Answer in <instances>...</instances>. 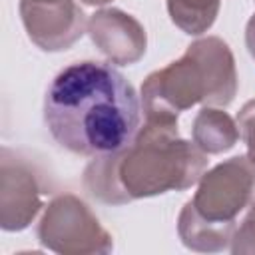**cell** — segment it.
<instances>
[{
    "label": "cell",
    "instance_id": "obj_2",
    "mask_svg": "<svg viewBox=\"0 0 255 255\" xmlns=\"http://www.w3.org/2000/svg\"><path fill=\"white\" fill-rule=\"evenodd\" d=\"M207 163V153L195 141L181 139L177 126L145 120L126 149L94 157L84 169L82 183L94 199L126 205L195 185Z\"/></svg>",
    "mask_w": 255,
    "mask_h": 255
},
{
    "label": "cell",
    "instance_id": "obj_8",
    "mask_svg": "<svg viewBox=\"0 0 255 255\" xmlns=\"http://www.w3.org/2000/svg\"><path fill=\"white\" fill-rule=\"evenodd\" d=\"M88 36L110 64L131 66L143 54L147 36L143 26L120 8H102L88 18Z\"/></svg>",
    "mask_w": 255,
    "mask_h": 255
},
{
    "label": "cell",
    "instance_id": "obj_16",
    "mask_svg": "<svg viewBox=\"0 0 255 255\" xmlns=\"http://www.w3.org/2000/svg\"><path fill=\"white\" fill-rule=\"evenodd\" d=\"M22 2H30V4H52V2H62V0H22Z\"/></svg>",
    "mask_w": 255,
    "mask_h": 255
},
{
    "label": "cell",
    "instance_id": "obj_1",
    "mask_svg": "<svg viewBox=\"0 0 255 255\" xmlns=\"http://www.w3.org/2000/svg\"><path fill=\"white\" fill-rule=\"evenodd\" d=\"M141 104L126 76L106 62L62 68L44 96V124L56 143L98 157L126 149L139 131Z\"/></svg>",
    "mask_w": 255,
    "mask_h": 255
},
{
    "label": "cell",
    "instance_id": "obj_4",
    "mask_svg": "<svg viewBox=\"0 0 255 255\" xmlns=\"http://www.w3.org/2000/svg\"><path fill=\"white\" fill-rule=\"evenodd\" d=\"M255 203V163L247 155L229 157L197 181L187 207L205 223L237 229V215Z\"/></svg>",
    "mask_w": 255,
    "mask_h": 255
},
{
    "label": "cell",
    "instance_id": "obj_12",
    "mask_svg": "<svg viewBox=\"0 0 255 255\" xmlns=\"http://www.w3.org/2000/svg\"><path fill=\"white\" fill-rule=\"evenodd\" d=\"M237 128H239V135L247 147V157L255 163V98L245 102L241 106V110L237 112Z\"/></svg>",
    "mask_w": 255,
    "mask_h": 255
},
{
    "label": "cell",
    "instance_id": "obj_11",
    "mask_svg": "<svg viewBox=\"0 0 255 255\" xmlns=\"http://www.w3.org/2000/svg\"><path fill=\"white\" fill-rule=\"evenodd\" d=\"M171 22L189 36L207 32L217 14L221 0H165Z\"/></svg>",
    "mask_w": 255,
    "mask_h": 255
},
{
    "label": "cell",
    "instance_id": "obj_3",
    "mask_svg": "<svg viewBox=\"0 0 255 255\" xmlns=\"http://www.w3.org/2000/svg\"><path fill=\"white\" fill-rule=\"evenodd\" d=\"M237 94L235 58L227 42L207 36L191 42L183 56L151 72L141 84L147 122L177 126V116L197 104L227 108Z\"/></svg>",
    "mask_w": 255,
    "mask_h": 255
},
{
    "label": "cell",
    "instance_id": "obj_7",
    "mask_svg": "<svg viewBox=\"0 0 255 255\" xmlns=\"http://www.w3.org/2000/svg\"><path fill=\"white\" fill-rule=\"evenodd\" d=\"M2 147L0 161V227L4 231L26 229L42 207V187L26 161Z\"/></svg>",
    "mask_w": 255,
    "mask_h": 255
},
{
    "label": "cell",
    "instance_id": "obj_15",
    "mask_svg": "<svg viewBox=\"0 0 255 255\" xmlns=\"http://www.w3.org/2000/svg\"><path fill=\"white\" fill-rule=\"evenodd\" d=\"M80 2L86 4V6H104V4H108L112 0H80Z\"/></svg>",
    "mask_w": 255,
    "mask_h": 255
},
{
    "label": "cell",
    "instance_id": "obj_5",
    "mask_svg": "<svg viewBox=\"0 0 255 255\" xmlns=\"http://www.w3.org/2000/svg\"><path fill=\"white\" fill-rule=\"evenodd\" d=\"M38 241L46 249L64 255L110 253L114 249L112 235L74 193L56 195L46 205L38 223Z\"/></svg>",
    "mask_w": 255,
    "mask_h": 255
},
{
    "label": "cell",
    "instance_id": "obj_14",
    "mask_svg": "<svg viewBox=\"0 0 255 255\" xmlns=\"http://www.w3.org/2000/svg\"><path fill=\"white\" fill-rule=\"evenodd\" d=\"M245 46H247L251 58L255 60V12H253V16L249 18V22L245 26Z\"/></svg>",
    "mask_w": 255,
    "mask_h": 255
},
{
    "label": "cell",
    "instance_id": "obj_10",
    "mask_svg": "<svg viewBox=\"0 0 255 255\" xmlns=\"http://www.w3.org/2000/svg\"><path fill=\"white\" fill-rule=\"evenodd\" d=\"M235 229L227 227H215L205 221H201L189 207L187 203L181 207L179 217H177V235L181 243L191 249V251H201V253H217L225 251L231 245Z\"/></svg>",
    "mask_w": 255,
    "mask_h": 255
},
{
    "label": "cell",
    "instance_id": "obj_13",
    "mask_svg": "<svg viewBox=\"0 0 255 255\" xmlns=\"http://www.w3.org/2000/svg\"><path fill=\"white\" fill-rule=\"evenodd\" d=\"M229 249L235 255L255 253V203L251 205V209L245 215V219L241 221V225L235 229Z\"/></svg>",
    "mask_w": 255,
    "mask_h": 255
},
{
    "label": "cell",
    "instance_id": "obj_6",
    "mask_svg": "<svg viewBox=\"0 0 255 255\" xmlns=\"http://www.w3.org/2000/svg\"><path fill=\"white\" fill-rule=\"evenodd\" d=\"M20 18L28 38L44 52H62L88 30V16L76 0L30 4L20 0Z\"/></svg>",
    "mask_w": 255,
    "mask_h": 255
},
{
    "label": "cell",
    "instance_id": "obj_9",
    "mask_svg": "<svg viewBox=\"0 0 255 255\" xmlns=\"http://www.w3.org/2000/svg\"><path fill=\"white\" fill-rule=\"evenodd\" d=\"M191 137L195 145L207 155L229 151L239 135L237 122L223 110L215 106H203L191 124Z\"/></svg>",
    "mask_w": 255,
    "mask_h": 255
}]
</instances>
